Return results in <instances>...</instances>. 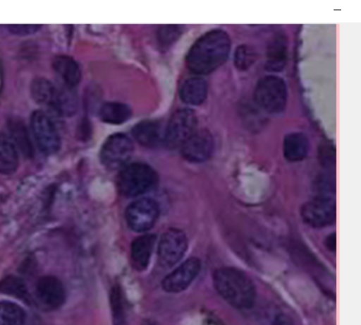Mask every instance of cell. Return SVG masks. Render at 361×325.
I'll use <instances>...</instances> for the list:
<instances>
[{
    "label": "cell",
    "instance_id": "obj_1",
    "mask_svg": "<svg viewBox=\"0 0 361 325\" xmlns=\"http://www.w3.org/2000/svg\"><path fill=\"white\" fill-rule=\"evenodd\" d=\"M231 47V40L225 30H211L192 45L186 56L187 66L196 74L210 73L226 62Z\"/></svg>",
    "mask_w": 361,
    "mask_h": 325
},
{
    "label": "cell",
    "instance_id": "obj_2",
    "mask_svg": "<svg viewBox=\"0 0 361 325\" xmlns=\"http://www.w3.org/2000/svg\"><path fill=\"white\" fill-rule=\"evenodd\" d=\"M214 288L230 305L238 309H250L256 300L255 285L243 271L234 267H223L213 275Z\"/></svg>",
    "mask_w": 361,
    "mask_h": 325
},
{
    "label": "cell",
    "instance_id": "obj_3",
    "mask_svg": "<svg viewBox=\"0 0 361 325\" xmlns=\"http://www.w3.org/2000/svg\"><path fill=\"white\" fill-rule=\"evenodd\" d=\"M257 105L265 112L277 115L286 109L288 89L285 81L276 75H267L257 83L254 91Z\"/></svg>",
    "mask_w": 361,
    "mask_h": 325
},
{
    "label": "cell",
    "instance_id": "obj_4",
    "mask_svg": "<svg viewBox=\"0 0 361 325\" xmlns=\"http://www.w3.org/2000/svg\"><path fill=\"white\" fill-rule=\"evenodd\" d=\"M158 182L155 170L142 162H134L123 167L118 177L120 192L126 196H137L152 189Z\"/></svg>",
    "mask_w": 361,
    "mask_h": 325
},
{
    "label": "cell",
    "instance_id": "obj_5",
    "mask_svg": "<svg viewBox=\"0 0 361 325\" xmlns=\"http://www.w3.org/2000/svg\"><path fill=\"white\" fill-rule=\"evenodd\" d=\"M197 117L192 110H178L164 129V143L170 148H180L197 131Z\"/></svg>",
    "mask_w": 361,
    "mask_h": 325
},
{
    "label": "cell",
    "instance_id": "obj_6",
    "mask_svg": "<svg viewBox=\"0 0 361 325\" xmlns=\"http://www.w3.org/2000/svg\"><path fill=\"white\" fill-rule=\"evenodd\" d=\"M30 129L39 149L46 155L56 153L60 148L61 139L55 124L42 110L32 112Z\"/></svg>",
    "mask_w": 361,
    "mask_h": 325
},
{
    "label": "cell",
    "instance_id": "obj_7",
    "mask_svg": "<svg viewBox=\"0 0 361 325\" xmlns=\"http://www.w3.org/2000/svg\"><path fill=\"white\" fill-rule=\"evenodd\" d=\"M300 215L302 220L311 227L329 226L336 220V201L328 195L317 196L302 205Z\"/></svg>",
    "mask_w": 361,
    "mask_h": 325
},
{
    "label": "cell",
    "instance_id": "obj_8",
    "mask_svg": "<svg viewBox=\"0 0 361 325\" xmlns=\"http://www.w3.org/2000/svg\"><path fill=\"white\" fill-rule=\"evenodd\" d=\"M133 151V145L123 134H114L104 141L100 150V160L109 169L114 170L126 166Z\"/></svg>",
    "mask_w": 361,
    "mask_h": 325
},
{
    "label": "cell",
    "instance_id": "obj_9",
    "mask_svg": "<svg viewBox=\"0 0 361 325\" xmlns=\"http://www.w3.org/2000/svg\"><path fill=\"white\" fill-rule=\"evenodd\" d=\"M159 214V206L154 200L142 198L134 201L127 207L126 220L131 230L145 232L153 227Z\"/></svg>",
    "mask_w": 361,
    "mask_h": 325
},
{
    "label": "cell",
    "instance_id": "obj_10",
    "mask_svg": "<svg viewBox=\"0 0 361 325\" xmlns=\"http://www.w3.org/2000/svg\"><path fill=\"white\" fill-rule=\"evenodd\" d=\"M188 247V241L184 232L171 228L161 236L158 246V259L164 267H171L178 262L183 256Z\"/></svg>",
    "mask_w": 361,
    "mask_h": 325
},
{
    "label": "cell",
    "instance_id": "obj_11",
    "mask_svg": "<svg viewBox=\"0 0 361 325\" xmlns=\"http://www.w3.org/2000/svg\"><path fill=\"white\" fill-rule=\"evenodd\" d=\"M201 264L198 259H187L162 281V287L167 292H180L186 289L198 275Z\"/></svg>",
    "mask_w": 361,
    "mask_h": 325
},
{
    "label": "cell",
    "instance_id": "obj_12",
    "mask_svg": "<svg viewBox=\"0 0 361 325\" xmlns=\"http://www.w3.org/2000/svg\"><path fill=\"white\" fill-rule=\"evenodd\" d=\"M214 147L212 134L207 130H197L180 147V150L187 160L202 162L210 158Z\"/></svg>",
    "mask_w": 361,
    "mask_h": 325
},
{
    "label": "cell",
    "instance_id": "obj_13",
    "mask_svg": "<svg viewBox=\"0 0 361 325\" xmlns=\"http://www.w3.org/2000/svg\"><path fill=\"white\" fill-rule=\"evenodd\" d=\"M36 295L39 302L51 309L61 307L66 299L61 281L53 276L41 277L36 285Z\"/></svg>",
    "mask_w": 361,
    "mask_h": 325
},
{
    "label": "cell",
    "instance_id": "obj_14",
    "mask_svg": "<svg viewBox=\"0 0 361 325\" xmlns=\"http://www.w3.org/2000/svg\"><path fill=\"white\" fill-rule=\"evenodd\" d=\"M132 134L139 143L148 148H153L164 141V129L158 122L145 120L133 126Z\"/></svg>",
    "mask_w": 361,
    "mask_h": 325
},
{
    "label": "cell",
    "instance_id": "obj_15",
    "mask_svg": "<svg viewBox=\"0 0 361 325\" xmlns=\"http://www.w3.org/2000/svg\"><path fill=\"white\" fill-rule=\"evenodd\" d=\"M287 59V39L283 35L278 34L267 47L265 69L269 71L280 72L285 68Z\"/></svg>",
    "mask_w": 361,
    "mask_h": 325
},
{
    "label": "cell",
    "instance_id": "obj_16",
    "mask_svg": "<svg viewBox=\"0 0 361 325\" xmlns=\"http://www.w3.org/2000/svg\"><path fill=\"white\" fill-rule=\"evenodd\" d=\"M156 236L146 234L135 238L130 248V258L133 267L138 271L145 270L149 262Z\"/></svg>",
    "mask_w": 361,
    "mask_h": 325
},
{
    "label": "cell",
    "instance_id": "obj_17",
    "mask_svg": "<svg viewBox=\"0 0 361 325\" xmlns=\"http://www.w3.org/2000/svg\"><path fill=\"white\" fill-rule=\"evenodd\" d=\"M52 66L63 85L73 88L79 83L81 78L80 69L72 57L66 55L57 56L54 59Z\"/></svg>",
    "mask_w": 361,
    "mask_h": 325
},
{
    "label": "cell",
    "instance_id": "obj_18",
    "mask_svg": "<svg viewBox=\"0 0 361 325\" xmlns=\"http://www.w3.org/2000/svg\"><path fill=\"white\" fill-rule=\"evenodd\" d=\"M309 148L308 138L302 132H291L284 137L283 153L288 161L299 162L302 160L306 158Z\"/></svg>",
    "mask_w": 361,
    "mask_h": 325
},
{
    "label": "cell",
    "instance_id": "obj_19",
    "mask_svg": "<svg viewBox=\"0 0 361 325\" xmlns=\"http://www.w3.org/2000/svg\"><path fill=\"white\" fill-rule=\"evenodd\" d=\"M57 94V86L44 77H37L30 84V95L38 105L54 111Z\"/></svg>",
    "mask_w": 361,
    "mask_h": 325
},
{
    "label": "cell",
    "instance_id": "obj_20",
    "mask_svg": "<svg viewBox=\"0 0 361 325\" xmlns=\"http://www.w3.org/2000/svg\"><path fill=\"white\" fill-rule=\"evenodd\" d=\"M207 83L201 77L188 78L183 82L179 90L183 102L191 105L202 104L207 98Z\"/></svg>",
    "mask_w": 361,
    "mask_h": 325
},
{
    "label": "cell",
    "instance_id": "obj_21",
    "mask_svg": "<svg viewBox=\"0 0 361 325\" xmlns=\"http://www.w3.org/2000/svg\"><path fill=\"white\" fill-rule=\"evenodd\" d=\"M7 126L9 133L8 137L18 152L20 151L26 158H32L34 149L24 123L18 119H11L8 122Z\"/></svg>",
    "mask_w": 361,
    "mask_h": 325
},
{
    "label": "cell",
    "instance_id": "obj_22",
    "mask_svg": "<svg viewBox=\"0 0 361 325\" xmlns=\"http://www.w3.org/2000/svg\"><path fill=\"white\" fill-rule=\"evenodd\" d=\"M18 166V152L10 138L0 131V174H13Z\"/></svg>",
    "mask_w": 361,
    "mask_h": 325
},
{
    "label": "cell",
    "instance_id": "obj_23",
    "mask_svg": "<svg viewBox=\"0 0 361 325\" xmlns=\"http://www.w3.org/2000/svg\"><path fill=\"white\" fill-rule=\"evenodd\" d=\"M99 116L105 123L121 124L128 120L131 116V110L125 104L108 102L100 107Z\"/></svg>",
    "mask_w": 361,
    "mask_h": 325
},
{
    "label": "cell",
    "instance_id": "obj_24",
    "mask_svg": "<svg viewBox=\"0 0 361 325\" xmlns=\"http://www.w3.org/2000/svg\"><path fill=\"white\" fill-rule=\"evenodd\" d=\"M78 107V100L72 88L63 85L57 87V94L54 112L60 116L73 115Z\"/></svg>",
    "mask_w": 361,
    "mask_h": 325
},
{
    "label": "cell",
    "instance_id": "obj_25",
    "mask_svg": "<svg viewBox=\"0 0 361 325\" xmlns=\"http://www.w3.org/2000/svg\"><path fill=\"white\" fill-rule=\"evenodd\" d=\"M0 292L25 301L29 300L26 285L21 278L13 275L7 276L0 280Z\"/></svg>",
    "mask_w": 361,
    "mask_h": 325
},
{
    "label": "cell",
    "instance_id": "obj_26",
    "mask_svg": "<svg viewBox=\"0 0 361 325\" xmlns=\"http://www.w3.org/2000/svg\"><path fill=\"white\" fill-rule=\"evenodd\" d=\"M25 314L18 305L10 302H0V325H23Z\"/></svg>",
    "mask_w": 361,
    "mask_h": 325
},
{
    "label": "cell",
    "instance_id": "obj_27",
    "mask_svg": "<svg viewBox=\"0 0 361 325\" xmlns=\"http://www.w3.org/2000/svg\"><path fill=\"white\" fill-rule=\"evenodd\" d=\"M257 59V53L247 45L238 46L234 52L233 60L236 69L246 71L252 66Z\"/></svg>",
    "mask_w": 361,
    "mask_h": 325
},
{
    "label": "cell",
    "instance_id": "obj_28",
    "mask_svg": "<svg viewBox=\"0 0 361 325\" xmlns=\"http://www.w3.org/2000/svg\"><path fill=\"white\" fill-rule=\"evenodd\" d=\"M182 32L179 25H168L160 28L158 31L159 43L166 47L173 43Z\"/></svg>",
    "mask_w": 361,
    "mask_h": 325
},
{
    "label": "cell",
    "instance_id": "obj_29",
    "mask_svg": "<svg viewBox=\"0 0 361 325\" xmlns=\"http://www.w3.org/2000/svg\"><path fill=\"white\" fill-rule=\"evenodd\" d=\"M111 304L116 325H123L124 321L123 308L121 291L118 288H114L111 291Z\"/></svg>",
    "mask_w": 361,
    "mask_h": 325
},
{
    "label": "cell",
    "instance_id": "obj_30",
    "mask_svg": "<svg viewBox=\"0 0 361 325\" xmlns=\"http://www.w3.org/2000/svg\"><path fill=\"white\" fill-rule=\"evenodd\" d=\"M8 30L18 36H26L37 32L42 25L39 24H10L6 25Z\"/></svg>",
    "mask_w": 361,
    "mask_h": 325
},
{
    "label": "cell",
    "instance_id": "obj_31",
    "mask_svg": "<svg viewBox=\"0 0 361 325\" xmlns=\"http://www.w3.org/2000/svg\"><path fill=\"white\" fill-rule=\"evenodd\" d=\"M271 325H295V324L290 317L279 314L275 317Z\"/></svg>",
    "mask_w": 361,
    "mask_h": 325
},
{
    "label": "cell",
    "instance_id": "obj_32",
    "mask_svg": "<svg viewBox=\"0 0 361 325\" xmlns=\"http://www.w3.org/2000/svg\"><path fill=\"white\" fill-rule=\"evenodd\" d=\"M336 235L331 234L326 238V246L331 251L336 249Z\"/></svg>",
    "mask_w": 361,
    "mask_h": 325
}]
</instances>
